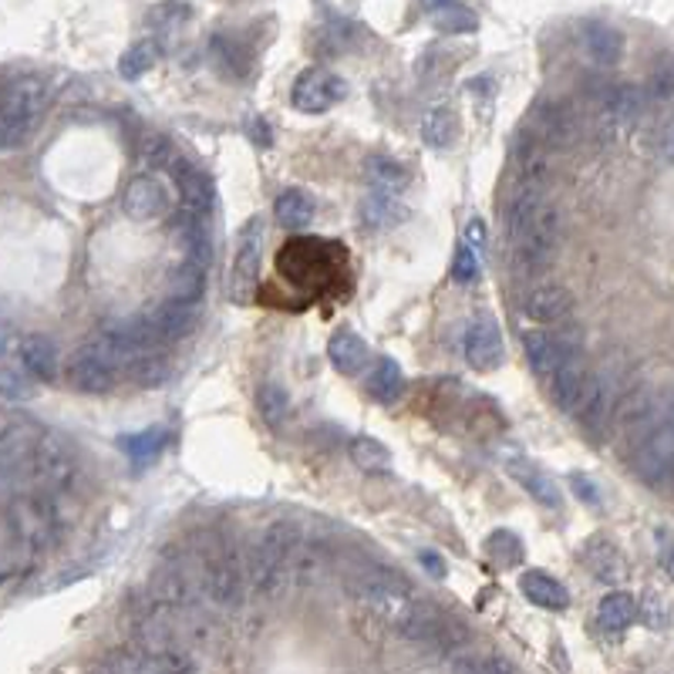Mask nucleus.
Here are the masks:
<instances>
[{
    "instance_id": "49",
    "label": "nucleus",
    "mask_w": 674,
    "mask_h": 674,
    "mask_svg": "<svg viewBox=\"0 0 674 674\" xmlns=\"http://www.w3.org/2000/svg\"><path fill=\"white\" fill-rule=\"evenodd\" d=\"M661 156L667 159V162H674V122L664 128V135H661Z\"/></svg>"
},
{
    "instance_id": "46",
    "label": "nucleus",
    "mask_w": 674,
    "mask_h": 674,
    "mask_svg": "<svg viewBox=\"0 0 674 674\" xmlns=\"http://www.w3.org/2000/svg\"><path fill=\"white\" fill-rule=\"evenodd\" d=\"M658 560H661V570L674 581V540L667 533H658Z\"/></svg>"
},
{
    "instance_id": "17",
    "label": "nucleus",
    "mask_w": 674,
    "mask_h": 674,
    "mask_svg": "<svg viewBox=\"0 0 674 674\" xmlns=\"http://www.w3.org/2000/svg\"><path fill=\"white\" fill-rule=\"evenodd\" d=\"M146 321H149V327L156 330V337H159L162 348H166V345L179 341V337H186L192 327H196V321H200V304L172 301V297H169L166 304H159L156 311H149Z\"/></svg>"
},
{
    "instance_id": "11",
    "label": "nucleus",
    "mask_w": 674,
    "mask_h": 674,
    "mask_svg": "<svg viewBox=\"0 0 674 674\" xmlns=\"http://www.w3.org/2000/svg\"><path fill=\"white\" fill-rule=\"evenodd\" d=\"M597 389H600V374H594V371L584 368L581 361L570 364V368H563V371L550 381L553 405H557L560 412H566V415H576V418H581V415L591 408Z\"/></svg>"
},
{
    "instance_id": "6",
    "label": "nucleus",
    "mask_w": 674,
    "mask_h": 674,
    "mask_svg": "<svg viewBox=\"0 0 674 674\" xmlns=\"http://www.w3.org/2000/svg\"><path fill=\"white\" fill-rule=\"evenodd\" d=\"M263 239H267V220L250 216L247 226L236 236V257L229 273V294L233 301L247 304L260 283V263H263Z\"/></svg>"
},
{
    "instance_id": "24",
    "label": "nucleus",
    "mask_w": 674,
    "mask_h": 674,
    "mask_svg": "<svg viewBox=\"0 0 674 674\" xmlns=\"http://www.w3.org/2000/svg\"><path fill=\"white\" fill-rule=\"evenodd\" d=\"M519 591L529 604H537L543 610H566L570 607V594L566 587L557 581V576H550L547 570H526L519 576Z\"/></svg>"
},
{
    "instance_id": "9",
    "label": "nucleus",
    "mask_w": 674,
    "mask_h": 674,
    "mask_svg": "<svg viewBox=\"0 0 674 674\" xmlns=\"http://www.w3.org/2000/svg\"><path fill=\"white\" fill-rule=\"evenodd\" d=\"M526 345V361L533 368V374L553 381L563 368L581 361V348H576L570 337L557 334V330H529L523 337Z\"/></svg>"
},
{
    "instance_id": "30",
    "label": "nucleus",
    "mask_w": 674,
    "mask_h": 674,
    "mask_svg": "<svg viewBox=\"0 0 674 674\" xmlns=\"http://www.w3.org/2000/svg\"><path fill=\"white\" fill-rule=\"evenodd\" d=\"M368 392L381 402V405H395L405 392V371L398 361L392 358H381L371 371V381H368Z\"/></svg>"
},
{
    "instance_id": "25",
    "label": "nucleus",
    "mask_w": 674,
    "mask_h": 674,
    "mask_svg": "<svg viewBox=\"0 0 674 674\" xmlns=\"http://www.w3.org/2000/svg\"><path fill=\"white\" fill-rule=\"evenodd\" d=\"M327 358H330V364L337 371L348 374V378L361 374L371 364V351H368V345L361 341L355 330H337L327 341Z\"/></svg>"
},
{
    "instance_id": "34",
    "label": "nucleus",
    "mask_w": 674,
    "mask_h": 674,
    "mask_svg": "<svg viewBox=\"0 0 674 674\" xmlns=\"http://www.w3.org/2000/svg\"><path fill=\"white\" fill-rule=\"evenodd\" d=\"M203 283H206V267L192 263V260H182L172 277H169V291H172V301H189V304H200L203 297Z\"/></svg>"
},
{
    "instance_id": "40",
    "label": "nucleus",
    "mask_w": 674,
    "mask_h": 674,
    "mask_svg": "<svg viewBox=\"0 0 674 674\" xmlns=\"http://www.w3.org/2000/svg\"><path fill=\"white\" fill-rule=\"evenodd\" d=\"M138 159L146 162V166H153V169H172L182 156L172 149V142H169V135H162V132H153V135H146L142 138V149H138Z\"/></svg>"
},
{
    "instance_id": "2",
    "label": "nucleus",
    "mask_w": 674,
    "mask_h": 674,
    "mask_svg": "<svg viewBox=\"0 0 674 674\" xmlns=\"http://www.w3.org/2000/svg\"><path fill=\"white\" fill-rule=\"evenodd\" d=\"M189 563L196 570V584L203 594V607L229 610L244 604V587L250 581L247 563L239 560L236 547L216 533V529H203V533H192L186 543Z\"/></svg>"
},
{
    "instance_id": "1",
    "label": "nucleus",
    "mask_w": 674,
    "mask_h": 674,
    "mask_svg": "<svg viewBox=\"0 0 674 674\" xmlns=\"http://www.w3.org/2000/svg\"><path fill=\"white\" fill-rule=\"evenodd\" d=\"M506 254L516 273L533 277L550 270L560 247V216L543 196V189L516 186L503 213Z\"/></svg>"
},
{
    "instance_id": "20",
    "label": "nucleus",
    "mask_w": 674,
    "mask_h": 674,
    "mask_svg": "<svg viewBox=\"0 0 674 674\" xmlns=\"http://www.w3.org/2000/svg\"><path fill=\"white\" fill-rule=\"evenodd\" d=\"M581 44H584V55L597 68H614L624 58V34L604 21H587L581 27Z\"/></svg>"
},
{
    "instance_id": "47",
    "label": "nucleus",
    "mask_w": 674,
    "mask_h": 674,
    "mask_svg": "<svg viewBox=\"0 0 674 674\" xmlns=\"http://www.w3.org/2000/svg\"><path fill=\"white\" fill-rule=\"evenodd\" d=\"M418 560H422V566H425L431 576H436V581H442V576H446V563H442V557H439V553L422 550V553H418Z\"/></svg>"
},
{
    "instance_id": "13",
    "label": "nucleus",
    "mask_w": 674,
    "mask_h": 674,
    "mask_svg": "<svg viewBox=\"0 0 674 674\" xmlns=\"http://www.w3.org/2000/svg\"><path fill=\"white\" fill-rule=\"evenodd\" d=\"M465 361L472 371H496L506 358L503 348V334L496 327L493 317H475L465 330V341H462Z\"/></svg>"
},
{
    "instance_id": "42",
    "label": "nucleus",
    "mask_w": 674,
    "mask_h": 674,
    "mask_svg": "<svg viewBox=\"0 0 674 674\" xmlns=\"http://www.w3.org/2000/svg\"><path fill=\"white\" fill-rule=\"evenodd\" d=\"M456 674H513V664L493 654H465L456 661Z\"/></svg>"
},
{
    "instance_id": "23",
    "label": "nucleus",
    "mask_w": 674,
    "mask_h": 674,
    "mask_svg": "<svg viewBox=\"0 0 674 674\" xmlns=\"http://www.w3.org/2000/svg\"><path fill=\"white\" fill-rule=\"evenodd\" d=\"M584 563L597 581H604L610 587L624 584V576H628V560H624V553L607 537H591L584 543Z\"/></svg>"
},
{
    "instance_id": "21",
    "label": "nucleus",
    "mask_w": 674,
    "mask_h": 674,
    "mask_svg": "<svg viewBox=\"0 0 674 674\" xmlns=\"http://www.w3.org/2000/svg\"><path fill=\"white\" fill-rule=\"evenodd\" d=\"M119 371L102 361L99 355H94L88 345L75 355L71 361V384L78 392H88V395H102V392H112V384H115Z\"/></svg>"
},
{
    "instance_id": "38",
    "label": "nucleus",
    "mask_w": 674,
    "mask_h": 674,
    "mask_svg": "<svg viewBox=\"0 0 674 674\" xmlns=\"http://www.w3.org/2000/svg\"><path fill=\"white\" fill-rule=\"evenodd\" d=\"M257 408H260V415H263L267 425L280 428V425L287 422V415H291V395H287L283 384L267 381L263 389H260V395H257Z\"/></svg>"
},
{
    "instance_id": "5",
    "label": "nucleus",
    "mask_w": 674,
    "mask_h": 674,
    "mask_svg": "<svg viewBox=\"0 0 674 674\" xmlns=\"http://www.w3.org/2000/svg\"><path fill=\"white\" fill-rule=\"evenodd\" d=\"M395 631L415 644H431V648H446V651L469 641V631L452 614H446L436 604H422V600H408L402 607V614L395 617Z\"/></svg>"
},
{
    "instance_id": "19",
    "label": "nucleus",
    "mask_w": 674,
    "mask_h": 674,
    "mask_svg": "<svg viewBox=\"0 0 674 674\" xmlns=\"http://www.w3.org/2000/svg\"><path fill=\"white\" fill-rule=\"evenodd\" d=\"M506 472L513 475V483H519L540 506H547V509H560L563 506V496H560L557 483L543 469H537L533 462H529V459H523V456L506 459Z\"/></svg>"
},
{
    "instance_id": "8",
    "label": "nucleus",
    "mask_w": 674,
    "mask_h": 674,
    "mask_svg": "<svg viewBox=\"0 0 674 674\" xmlns=\"http://www.w3.org/2000/svg\"><path fill=\"white\" fill-rule=\"evenodd\" d=\"M526 132H533L550 153L570 149L576 135H581V119H576V109L570 102H537L526 115Z\"/></svg>"
},
{
    "instance_id": "33",
    "label": "nucleus",
    "mask_w": 674,
    "mask_h": 674,
    "mask_svg": "<svg viewBox=\"0 0 674 674\" xmlns=\"http://www.w3.org/2000/svg\"><path fill=\"white\" fill-rule=\"evenodd\" d=\"M368 179L371 192H384V196H402V189L408 186V169L389 156H374L368 162Z\"/></svg>"
},
{
    "instance_id": "14",
    "label": "nucleus",
    "mask_w": 674,
    "mask_h": 674,
    "mask_svg": "<svg viewBox=\"0 0 674 674\" xmlns=\"http://www.w3.org/2000/svg\"><path fill=\"white\" fill-rule=\"evenodd\" d=\"M644 105V94L634 85H610L597 94V125L600 132L628 128Z\"/></svg>"
},
{
    "instance_id": "32",
    "label": "nucleus",
    "mask_w": 674,
    "mask_h": 674,
    "mask_svg": "<svg viewBox=\"0 0 674 674\" xmlns=\"http://www.w3.org/2000/svg\"><path fill=\"white\" fill-rule=\"evenodd\" d=\"M273 213H277L280 226H287V229H304V226L314 220L317 206H314V200L307 196L304 189H287V192H280V196H277Z\"/></svg>"
},
{
    "instance_id": "35",
    "label": "nucleus",
    "mask_w": 674,
    "mask_h": 674,
    "mask_svg": "<svg viewBox=\"0 0 674 674\" xmlns=\"http://www.w3.org/2000/svg\"><path fill=\"white\" fill-rule=\"evenodd\" d=\"M402 203L398 196H384V192H368L364 203H361V220L374 229H389L402 220Z\"/></svg>"
},
{
    "instance_id": "3",
    "label": "nucleus",
    "mask_w": 674,
    "mask_h": 674,
    "mask_svg": "<svg viewBox=\"0 0 674 674\" xmlns=\"http://www.w3.org/2000/svg\"><path fill=\"white\" fill-rule=\"evenodd\" d=\"M304 533L287 519L270 523L257 543L250 547L247 557V573L250 587L260 597H283L287 591L297 587V566H301V550H304Z\"/></svg>"
},
{
    "instance_id": "37",
    "label": "nucleus",
    "mask_w": 674,
    "mask_h": 674,
    "mask_svg": "<svg viewBox=\"0 0 674 674\" xmlns=\"http://www.w3.org/2000/svg\"><path fill=\"white\" fill-rule=\"evenodd\" d=\"M614 402H617V389H614V381H610L607 374H600V389H597V395H594L591 408L581 415V422H584V428H587V436H600V428H604V425H607V418H610Z\"/></svg>"
},
{
    "instance_id": "28",
    "label": "nucleus",
    "mask_w": 674,
    "mask_h": 674,
    "mask_svg": "<svg viewBox=\"0 0 674 674\" xmlns=\"http://www.w3.org/2000/svg\"><path fill=\"white\" fill-rule=\"evenodd\" d=\"M425 18L446 34H472L479 27V14L469 4H456V0H442V4H428Z\"/></svg>"
},
{
    "instance_id": "22",
    "label": "nucleus",
    "mask_w": 674,
    "mask_h": 674,
    "mask_svg": "<svg viewBox=\"0 0 674 674\" xmlns=\"http://www.w3.org/2000/svg\"><path fill=\"white\" fill-rule=\"evenodd\" d=\"M18 358H21V368L31 378H37V381H55L58 378V348H55V341L47 334L21 337Z\"/></svg>"
},
{
    "instance_id": "18",
    "label": "nucleus",
    "mask_w": 674,
    "mask_h": 674,
    "mask_svg": "<svg viewBox=\"0 0 674 674\" xmlns=\"http://www.w3.org/2000/svg\"><path fill=\"white\" fill-rule=\"evenodd\" d=\"M122 206L132 220H156L169 210V192L156 176H138L125 186Z\"/></svg>"
},
{
    "instance_id": "15",
    "label": "nucleus",
    "mask_w": 674,
    "mask_h": 674,
    "mask_svg": "<svg viewBox=\"0 0 674 674\" xmlns=\"http://www.w3.org/2000/svg\"><path fill=\"white\" fill-rule=\"evenodd\" d=\"M172 176L179 182V196H182V216H196V220H210L213 216V179L196 169L189 159H179L172 166Z\"/></svg>"
},
{
    "instance_id": "48",
    "label": "nucleus",
    "mask_w": 674,
    "mask_h": 674,
    "mask_svg": "<svg viewBox=\"0 0 674 674\" xmlns=\"http://www.w3.org/2000/svg\"><path fill=\"white\" fill-rule=\"evenodd\" d=\"M483 239H486V226L479 223V220H472V223H469V233H465V244H469L472 250H479V247H483Z\"/></svg>"
},
{
    "instance_id": "7",
    "label": "nucleus",
    "mask_w": 674,
    "mask_h": 674,
    "mask_svg": "<svg viewBox=\"0 0 674 674\" xmlns=\"http://www.w3.org/2000/svg\"><path fill=\"white\" fill-rule=\"evenodd\" d=\"M634 469L648 486H661L674 472V402L644 436V442L634 449Z\"/></svg>"
},
{
    "instance_id": "41",
    "label": "nucleus",
    "mask_w": 674,
    "mask_h": 674,
    "mask_svg": "<svg viewBox=\"0 0 674 674\" xmlns=\"http://www.w3.org/2000/svg\"><path fill=\"white\" fill-rule=\"evenodd\" d=\"M486 557L503 570L519 566L523 563V543H519L516 533H509V529H496V533L486 540Z\"/></svg>"
},
{
    "instance_id": "26",
    "label": "nucleus",
    "mask_w": 674,
    "mask_h": 674,
    "mask_svg": "<svg viewBox=\"0 0 674 674\" xmlns=\"http://www.w3.org/2000/svg\"><path fill=\"white\" fill-rule=\"evenodd\" d=\"M638 620V607L628 594H607L597 607V628L610 638H620Z\"/></svg>"
},
{
    "instance_id": "27",
    "label": "nucleus",
    "mask_w": 674,
    "mask_h": 674,
    "mask_svg": "<svg viewBox=\"0 0 674 674\" xmlns=\"http://www.w3.org/2000/svg\"><path fill=\"white\" fill-rule=\"evenodd\" d=\"M459 135V115L449 105H436L422 115V142L431 149H449Z\"/></svg>"
},
{
    "instance_id": "39",
    "label": "nucleus",
    "mask_w": 674,
    "mask_h": 674,
    "mask_svg": "<svg viewBox=\"0 0 674 674\" xmlns=\"http://www.w3.org/2000/svg\"><path fill=\"white\" fill-rule=\"evenodd\" d=\"M351 459H355V465L364 469V472H389V469H392V452L384 449L378 439H371V436L351 439Z\"/></svg>"
},
{
    "instance_id": "31",
    "label": "nucleus",
    "mask_w": 674,
    "mask_h": 674,
    "mask_svg": "<svg viewBox=\"0 0 674 674\" xmlns=\"http://www.w3.org/2000/svg\"><path fill=\"white\" fill-rule=\"evenodd\" d=\"M166 428H159V425H153V428H146V431H135V436H125L122 439V449H125V456H128V462L135 465V469H146V465H153L156 459H159V452L166 449Z\"/></svg>"
},
{
    "instance_id": "43",
    "label": "nucleus",
    "mask_w": 674,
    "mask_h": 674,
    "mask_svg": "<svg viewBox=\"0 0 674 674\" xmlns=\"http://www.w3.org/2000/svg\"><path fill=\"white\" fill-rule=\"evenodd\" d=\"M0 389H4V402H24L34 395V384L11 364H4V371H0Z\"/></svg>"
},
{
    "instance_id": "36",
    "label": "nucleus",
    "mask_w": 674,
    "mask_h": 674,
    "mask_svg": "<svg viewBox=\"0 0 674 674\" xmlns=\"http://www.w3.org/2000/svg\"><path fill=\"white\" fill-rule=\"evenodd\" d=\"M156 61H159V41H149V37H146V41L132 44L128 52L119 58V75L128 78V81H135V78L146 75V71H153Z\"/></svg>"
},
{
    "instance_id": "44",
    "label": "nucleus",
    "mask_w": 674,
    "mask_h": 674,
    "mask_svg": "<svg viewBox=\"0 0 674 674\" xmlns=\"http://www.w3.org/2000/svg\"><path fill=\"white\" fill-rule=\"evenodd\" d=\"M475 273H479V257H475V250H472L469 244H462V247H459V254H456L452 277H456V280H462V283H469Z\"/></svg>"
},
{
    "instance_id": "12",
    "label": "nucleus",
    "mask_w": 674,
    "mask_h": 674,
    "mask_svg": "<svg viewBox=\"0 0 674 674\" xmlns=\"http://www.w3.org/2000/svg\"><path fill=\"white\" fill-rule=\"evenodd\" d=\"M553 153L543 146V142L519 128L513 135V146H509V159H513V172H516V186H526V189H543L547 176H550V159Z\"/></svg>"
},
{
    "instance_id": "45",
    "label": "nucleus",
    "mask_w": 674,
    "mask_h": 674,
    "mask_svg": "<svg viewBox=\"0 0 674 674\" xmlns=\"http://www.w3.org/2000/svg\"><path fill=\"white\" fill-rule=\"evenodd\" d=\"M570 486H573V493L581 496L584 503L600 506V493H597V486H594V479H587V475H581V472H573V475H570Z\"/></svg>"
},
{
    "instance_id": "10",
    "label": "nucleus",
    "mask_w": 674,
    "mask_h": 674,
    "mask_svg": "<svg viewBox=\"0 0 674 674\" xmlns=\"http://www.w3.org/2000/svg\"><path fill=\"white\" fill-rule=\"evenodd\" d=\"M294 109L307 112V115H321L327 109H334L337 102L348 99V81L337 78L334 71L327 68H307L301 71V78L294 81Z\"/></svg>"
},
{
    "instance_id": "16",
    "label": "nucleus",
    "mask_w": 674,
    "mask_h": 674,
    "mask_svg": "<svg viewBox=\"0 0 674 674\" xmlns=\"http://www.w3.org/2000/svg\"><path fill=\"white\" fill-rule=\"evenodd\" d=\"M573 307H576L573 294L566 291V287H560V283L533 287V291H529L523 297V304H519L523 317L526 321H537V324H566L573 317Z\"/></svg>"
},
{
    "instance_id": "29",
    "label": "nucleus",
    "mask_w": 674,
    "mask_h": 674,
    "mask_svg": "<svg viewBox=\"0 0 674 674\" xmlns=\"http://www.w3.org/2000/svg\"><path fill=\"white\" fill-rule=\"evenodd\" d=\"M210 47H213V61H216V68H220L229 81H244V78L250 75L254 61H250L247 47L239 44V41H233V37H226V34H216Z\"/></svg>"
},
{
    "instance_id": "4",
    "label": "nucleus",
    "mask_w": 674,
    "mask_h": 674,
    "mask_svg": "<svg viewBox=\"0 0 674 674\" xmlns=\"http://www.w3.org/2000/svg\"><path fill=\"white\" fill-rule=\"evenodd\" d=\"M52 102V85L44 75H14L0 94V146L18 149L34 132L37 119Z\"/></svg>"
}]
</instances>
